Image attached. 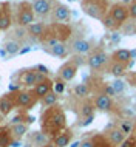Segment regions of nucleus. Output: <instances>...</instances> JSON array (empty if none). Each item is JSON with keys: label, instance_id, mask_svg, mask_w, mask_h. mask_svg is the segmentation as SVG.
<instances>
[{"label": "nucleus", "instance_id": "obj_1", "mask_svg": "<svg viewBox=\"0 0 136 147\" xmlns=\"http://www.w3.org/2000/svg\"><path fill=\"white\" fill-rule=\"evenodd\" d=\"M67 127V116L62 107L53 105L48 107L42 115V129L45 135H51L56 136L61 132H63Z\"/></svg>", "mask_w": 136, "mask_h": 147}, {"label": "nucleus", "instance_id": "obj_2", "mask_svg": "<svg viewBox=\"0 0 136 147\" xmlns=\"http://www.w3.org/2000/svg\"><path fill=\"white\" fill-rule=\"evenodd\" d=\"M81 8L83 14H87L91 19H96V20H102L107 11L110 9L107 5V0H82Z\"/></svg>", "mask_w": 136, "mask_h": 147}, {"label": "nucleus", "instance_id": "obj_3", "mask_svg": "<svg viewBox=\"0 0 136 147\" xmlns=\"http://www.w3.org/2000/svg\"><path fill=\"white\" fill-rule=\"evenodd\" d=\"M34 13H33V5L30 2H23L19 5V11H17V25L22 28H28L31 23H34Z\"/></svg>", "mask_w": 136, "mask_h": 147}, {"label": "nucleus", "instance_id": "obj_4", "mask_svg": "<svg viewBox=\"0 0 136 147\" xmlns=\"http://www.w3.org/2000/svg\"><path fill=\"white\" fill-rule=\"evenodd\" d=\"M45 78L46 76L40 74L36 68L23 70L20 73V76H19V79H20V85H25V87H36L39 82H42Z\"/></svg>", "mask_w": 136, "mask_h": 147}, {"label": "nucleus", "instance_id": "obj_5", "mask_svg": "<svg viewBox=\"0 0 136 147\" xmlns=\"http://www.w3.org/2000/svg\"><path fill=\"white\" fill-rule=\"evenodd\" d=\"M107 62H108V56H107V53L102 50L93 51V53L87 57V65H88L91 70H101L102 67L107 65Z\"/></svg>", "mask_w": 136, "mask_h": 147}, {"label": "nucleus", "instance_id": "obj_6", "mask_svg": "<svg viewBox=\"0 0 136 147\" xmlns=\"http://www.w3.org/2000/svg\"><path fill=\"white\" fill-rule=\"evenodd\" d=\"M108 14L111 16V17L114 19L116 22H119L122 25L124 22H127L130 19V14H129V6L124 5V3H114L113 6H110L108 9Z\"/></svg>", "mask_w": 136, "mask_h": 147}, {"label": "nucleus", "instance_id": "obj_7", "mask_svg": "<svg viewBox=\"0 0 136 147\" xmlns=\"http://www.w3.org/2000/svg\"><path fill=\"white\" fill-rule=\"evenodd\" d=\"M33 13L37 17H46L54 8V0H34L33 3Z\"/></svg>", "mask_w": 136, "mask_h": 147}, {"label": "nucleus", "instance_id": "obj_8", "mask_svg": "<svg viewBox=\"0 0 136 147\" xmlns=\"http://www.w3.org/2000/svg\"><path fill=\"white\" fill-rule=\"evenodd\" d=\"M51 14H53V20L56 23H61V25L67 23L70 20V16H71L70 8L67 5H63V3H56L53 11H51Z\"/></svg>", "mask_w": 136, "mask_h": 147}, {"label": "nucleus", "instance_id": "obj_9", "mask_svg": "<svg viewBox=\"0 0 136 147\" xmlns=\"http://www.w3.org/2000/svg\"><path fill=\"white\" fill-rule=\"evenodd\" d=\"M77 67L74 65L71 61L65 62L63 65L61 67V68L57 70V76L59 79H62L63 82H68V81H73V79L76 78V74H77Z\"/></svg>", "mask_w": 136, "mask_h": 147}, {"label": "nucleus", "instance_id": "obj_10", "mask_svg": "<svg viewBox=\"0 0 136 147\" xmlns=\"http://www.w3.org/2000/svg\"><path fill=\"white\" fill-rule=\"evenodd\" d=\"M93 104H94L96 110H99V112H102V113H108V112H111V109H113V99L110 96H107V94H104V93H99L98 96L94 98Z\"/></svg>", "mask_w": 136, "mask_h": 147}, {"label": "nucleus", "instance_id": "obj_11", "mask_svg": "<svg viewBox=\"0 0 136 147\" xmlns=\"http://www.w3.org/2000/svg\"><path fill=\"white\" fill-rule=\"evenodd\" d=\"M14 102L17 107H22V109H26V107H31L36 102V96L33 91H19L15 93V98H14Z\"/></svg>", "mask_w": 136, "mask_h": 147}, {"label": "nucleus", "instance_id": "obj_12", "mask_svg": "<svg viewBox=\"0 0 136 147\" xmlns=\"http://www.w3.org/2000/svg\"><path fill=\"white\" fill-rule=\"evenodd\" d=\"M13 19H11V13H9V3L5 2L0 5V31H6L9 30Z\"/></svg>", "mask_w": 136, "mask_h": 147}, {"label": "nucleus", "instance_id": "obj_13", "mask_svg": "<svg viewBox=\"0 0 136 147\" xmlns=\"http://www.w3.org/2000/svg\"><path fill=\"white\" fill-rule=\"evenodd\" d=\"M105 138H107V141L110 142L111 146H114V147H119L122 144V141L125 140V135H124L121 130L118 129V127H108V130H107V135H105Z\"/></svg>", "mask_w": 136, "mask_h": 147}, {"label": "nucleus", "instance_id": "obj_14", "mask_svg": "<svg viewBox=\"0 0 136 147\" xmlns=\"http://www.w3.org/2000/svg\"><path fill=\"white\" fill-rule=\"evenodd\" d=\"M50 91H53V81L48 79V78H45L42 82H39V84L34 87L33 93H34L36 99H42V98H45Z\"/></svg>", "mask_w": 136, "mask_h": 147}, {"label": "nucleus", "instance_id": "obj_15", "mask_svg": "<svg viewBox=\"0 0 136 147\" xmlns=\"http://www.w3.org/2000/svg\"><path fill=\"white\" fill-rule=\"evenodd\" d=\"M111 62L116 63H124V65H129L131 62V54L129 48H118L111 54Z\"/></svg>", "mask_w": 136, "mask_h": 147}, {"label": "nucleus", "instance_id": "obj_16", "mask_svg": "<svg viewBox=\"0 0 136 147\" xmlns=\"http://www.w3.org/2000/svg\"><path fill=\"white\" fill-rule=\"evenodd\" d=\"M71 50H73V53L83 56V54L91 51V43L85 39H76V40L71 42Z\"/></svg>", "mask_w": 136, "mask_h": 147}, {"label": "nucleus", "instance_id": "obj_17", "mask_svg": "<svg viewBox=\"0 0 136 147\" xmlns=\"http://www.w3.org/2000/svg\"><path fill=\"white\" fill-rule=\"evenodd\" d=\"M14 98H15V93H9L0 98V113L2 115H9V112L14 109L15 105Z\"/></svg>", "mask_w": 136, "mask_h": 147}, {"label": "nucleus", "instance_id": "obj_18", "mask_svg": "<svg viewBox=\"0 0 136 147\" xmlns=\"http://www.w3.org/2000/svg\"><path fill=\"white\" fill-rule=\"evenodd\" d=\"M46 33V25L42 22H34L28 26V34L33 39H43Z\"/></svg>", "mask_w": 136, "mask_h": 147}, {"label": "nucleus", "instance_id": "obj_19", "mask_svg": "<svg viewBox=\"0 0 136 147\" xmlns=\"http://www.w3.org/2000/svg\"><path fill=\"white\" fill-rule=\"evenodd\" d=\"M71 138H73V133H71V130H63L61 132L59 135H56L54 140H53V147H67L70 144Z\"/></svg>", "mask_w": 136, "mask_h": 147}, {"label": "nucleus", "instance_id": "obj_20", "mask_svg": "<svg viewBox=\"0 0 136 147\" xmlns=\"http://www.w3.org/2000/svg\"><path fill=\"white\" fill-rule=\"evenodd\" d=\"M127 68L129 67L127 65H124V63H116V62H111L110 65H108V68H107V73L111 74L113 78L116 79H121L124 74L127 73Z\"/></svg>", "mask_w": 136, "mask_h": 147}, {"label": "nucleus", "instance_id": "obj_21", "mask_svg": "<svg viewBox=\"0 0 136 147\" xmlns=\"http://www.w3.org/2000/svg\"><path fill=\"white\" fill-rule=\"evenodd\" d=\"M9 130H11V135H13L14 140H22V138L28 133V124H26V122L13 124V127H11Z\"/></svg>", "mask_w": 136, "mask_h": 147}, {"label": "nucleus", "instance_id": "obj_22", "mask_svg": "<svg viewBox=\"0 0 136 147\" xmlns=\"http://www.w3.org/2000/svg\"><path fill=\"white\" fill-rule=\"evenodd\" d=\"M48 53L54 57H67L68 56V48H67L65 43L61 42V43H56V45L50 47V48H48Z\"/></svg>", "mask_w": 136, "mask_h": 147}, {"label": "nucleus", "instance_id": "obj_23", "mask_svg": "<svg viewBox=\"0 0 136 147\" xmlns=\"http://www.w3.org/2000/svg\"><path fill=\"white\" fill-rule=\"evenodd\" d=\"M31 144H34V147H43L48 142V135H45L43 132H33L30 135Z\"/></svg>", "mask_w": 136, "mask_h": 147}, {"label": "nucleus", "instance_id": "obj_24", "mask_svg": "<svg viewBox=\"0 0 136 147\" xmlns=\"http://www.w3.org/2000/svg\"><path fill=\"white\" fill-rule=\"evenodd\" d=\"M116 127H118L125 136H130V135L135 132V122L131 121V119H121Z\"/></svg>", "mask_w": 136, "mask_h": 147}, {"label": "nucleus", "instance_id": "obj_25", "mask_svg": "<svg viewBox=\"0 0 136 147\" xmlns=\"http://www.w3.org/2000/svg\"><path fill=\"white\" fill-rule=\"evenodd\" d=\"M3 48H5L6 54H9V56H15V54H19V51H20V42L19 40H6L5 45H3Z\"/></svg>", "mask_w": 136, "mask_h": 147}, {"label": "nucleus", "instance_id": "obj_26", "mask_svg": "<svg viewBox=\"0 0 136 147\" xmlns=\"http://www.w3.org/2000/svg\"><path fill=\"white\" fill-rule=\"evenodd\" d=\"M94 104L91 101H83L82 105H81V110H79V115L81 118H88V116H93L94 115Z\"/></svg>", "mask_w": 136, "mask_h": 147}, {"label": "nucleus", "instance_id": "obj_27", "mask_svg": "<svg viewBox=\"0 0 136 147\" xmlns=\"http://www.w3.org/2000/svg\"><path fill=\"white\" fill-rule=\"evenodd\" d=\"M101 22H102V25L105 26L107 30H110V31H118L119 28H121V23L116 22V20H114L113 17H111V16H110L108 13L104 16V19H102Z\"/></svg>", "mask_w": 136, "mask_h": 147}, {"label": "nucleus", "instance_id": "obj_28", "mask_svg": "<svg viewBox=\"0 0 136 147\" xmlns=\"http://www.w3.org/2000/svg\"><path fill=\"white\" fill-rule=\"evenodd\" d=\"M14 141L11 130L0 129V147H11V142Z\"/></svg>", "mask_w": 136, "mask_h": 147}, {"label": "nucleus", "instance_id": "obj_29", "mask_svg": "<svg viewBox=\"0 0 136 147\" xmlns=\"http://www.w3.org/2000/svg\"><path fill=\"white\" fill-rule=\"evenodd\" d=\"M73 93H74L76 98L85 99V98H88V94H90V88H88L87 84H77V85H74Z\"/></svg>", "mask_w": 136, "mask_h": 147}, {"label": "nucleus", "instance_id": "obj_30", "mask_svg": "<svg viewBox=\"0 0 136 147\" xmlns=\"http://www.w3.org/2000/svg\"><path fill=\"white\" fill-rule=\"evenodd\" d=\"M121 33L124 36H135L136 34V22L127 20L121 25Z\"/></svg>", "mask_w": 136, "mask_h": 147}, {"label": "nucleus", "instance_id": "obj_31", "mask_svg": "<svg viewBox=\"0 0 136 147\" xmlns=\"http://www.w3.org/2000/svg\"><path fill=\"white\" fill-rule=\"evenodd\" d=\"M57 99H59L57 94H56L54 91H50V93H48L45 98H42V104L48 109V107H53V105L57 104Z\"/></svg>", "mask_w": 136, "mask_h": 147}, {"label": "nucleus", "instance_id": "obj_32", "mask_svg": "<svg viewBox=\"0 0 136 147\" xmlns=\"http://www.w3.org/2000/svg\"><path fill=\"white\" fill-rule=\"evenodd\" d=\"M111 87H113V90L116 91V94H121L125 91V82L121 81V79H114V81L111 82Z\"/></svg>", "mask_w": 136, "mask_h": 147}, {"label": "nucleus", "instance_id": "obj_33", "mask_svg": "<svg viewBox=\"0 0 136 147\" xmlns=\"http://www.w3.org/2000/svg\"><path fill=\"white\" fill-rule=\"evenodd\" d=\"M53 91L56 94H61L65 91V82L62 81V79H57V81L53 82Z\"/></svg>", "mask_w": 136, "mask_h": 147}, {"label": "nucleus", "instance_id": "obj_34", "mask_svg": "<svg viewBox=\"0 0 136 147\" xmlns=\"http://www.w3.org/2000/svg\"><path fill=\"white\" fill-rule=\"evenodd\" d=\"M135 146H136V138L130 135V136H127L125 140L122 141V144L119 147H135Z\"/></svg>", "mask_w": 136, "mask_h": 147}, {"label": "nucleus", "instance_id": "obj_35", "mask_svg": "<svg viewBox=\"0 0 136 147\" xmlns=\"http://www.w3.org/2000/svg\"><path fill=\"white\" fill-rule=\"evenodd\" d=\"M71 62H73L74 65L79 68L81 65H83V63H87V59L83 57V56H81V54H76V56H74L73 59H71Z\"/></svg>", "mask_w": 136, "mask_h": 147}, {"label": "nucleus", "instance_id": "obj_36", "mask_svg": "<svg viewBox=\"0 0 136 147\" xmlns=\"http://www.w3.org/2000/svg\"><path fill=\"white\" fill-rule=\"evenodd\" d=\"M129 14H130V19H136V0L129 5Z\"/></svg>", "mask_w": 136, "mask_h": 147}, {"label": "nucleus", "instance_id": "obj_37", "mask_svg": "<svg viewBox=\"0 0 136 147\" xmlns=\"http://www.w3.org/2000/svg\"><path fill=\"white\" fill-rule=\"evenodd\" d=\"M93 121H94V115H93V116H88V118H82V121L79 122V125H81V127H87V125H90Z\"/></svg>", "mask_w": 136, "mask_h": 147}, {"label": "nucleus", "instance_id": "obj_38", "mask_svg": "<svg viewBox=\"0 0 136 147\" xmlns=\"http://www.w3.org/2000/svg\"><path fill=\"white\" fill-rule=\"evenodd\" d=\"M104 88H105V91H104V94H107V96H116V91L113 90V87H111V84H107L105 87H104Z\"/></svg>", "mask_w": 136, "mask_h": 147}, {"label": "nucleus", "instance_id": "obj_39", "mask_svg": "<svg viewBox=\"0 0 136 147\" xmlns=\"http://www.w3.org/2000/svg\"><path fill=\"white\" fill-rule=\"evenodd\" d=\"M81 147H98V144H96V140H85L81 141Z\"/></svg>", "mask_w": 136, "mask_h": 147}, {"label": "nucleus", "instance_id": "obj_40", "mask_svg": "<svg viewBox=\"0 0 136 147\" xmlns=\"http://www.w3.org/2000/svg\"><path fill=\"white\" fill-rule=\"evenodd\" d=\"M20 84H9L8 85V91H9V93H19V91H20Z\"/></svg>", "mask_w": 136, "mask_h": 147}, {"label": "nucleus", "instance_id": "obj_41", "mask_svg": "<svg viewBox=\"0 0 136 147\" xmlns=\"http://www.w3.org/2000/svg\"><path fill=\"white\" fill-rule=\"evenodd\" d=\"M36 70L39 71L40 74H43V76H46L48 73H50V70H48V67H45V65H42V63H39L37 67H36Z\"/></svg>", "mask_w": 136, "mask_h": 147}, {"label": "nucleus", "instance_id": "obj_42", "mask_svg": "<svg viewBox=\"0 0 136 147\" xmlns=\"http://www.w3.org/2000/svg\"><path fill=\"white\" fill-rule=\"evenodd\" d=\"M31 51V47H23V48H20V51H19V54H26V53H30Z\"/></svg>", "mask_w": 136, "mask_h": 147}, {"label": "nucleus", "instance_id": "obj_43", "mask_svg": "<svg viewBox=\"0 0 136 147\" xmlns=\"http://www.w3.org/2000/svg\"><path fill=\"white\" fill-rule=\"evenodd\" d=\"M130 84H131V85H133L135 88H136V73H133V74L130 76Z\"/></svg>", "mask_w": 136, "mask_h": 147}, {"label": "nucleus", "instance_id": "obj_44", "mask_svg": "<svg viewBox=\"0 0 136 147\" xmlns=\"http://www.w3.org/2000/svg\"><path fill=\"white\" fill-rule=\"evenodd\" d=\"M130 54H131V61H135V59H136V48L130 50Z\"/></svg>", "mask_w": 136, "mask_h": 147}, {"label": "nucleus", "instance_id": "obj_45", "mask_svg": "<svg viewBox=\"0 0 136 147\" xmlns=\"http://www.w3.org/2000/svg\"><path fill=\"white\" fill-rule=\"evenodd\" d=\"M71 147H81V141H76V142H73V144H71Z\"/></svg>", "mask_w": 136, "mask_h": 147}, {"label": "nucleus", "instance_id": "obj_46", "mask_svg": "<svg viewBox=\"0 0 136 147\" xmlns=\"http://www.w3.org/2000/svg\"><path fill=\"white\" fill-rule=\"evenodd\" d=\"M131 2H133V0H122V3H124V5H127V6H129V3H131Z\"/></svg>", "mask_w": 136, "mask_h": 147}, {"label": "nucleus", "instance_id": "obj_47", "mask_svg": "<svg viewBox=\"0 0 136 147\" xmlns=\"http://www.w3.org/2000/svg\"><path fill=\"white\" fill-rule=\"evenodd\" d=\"M0 54H2V56H3V57H5V56H6V51H5V48H2V50H0Z\"/></svg>", "mask_w": 136, "mask_h": 147}, {"label": "nucleus", "instance_id": "obj_48", "mask_svg": "<svg viewBox=\"0 0 136 147\" xmlns=\"http://www.w3.org/2000/svg\"><path fill=\"white\" fill-rule=\"evenodd\" d=\"M102 147H114V146H111V144H110V142H108V141H107V142H105V144H104Z\"/></svg>", "mask_w": 136, "mask_h": 147}, {"label": "nucleus", "instance_id": "obj_49", "mask_svg": "<svg viewBox=\"0 0 136 147\" xmlns=\"http://www.w3.org/2000/svg\"><path fill=\"white\" fill-rule=\"evenodd\" d=\"M70 2H74V0H70Z\"/></svg>", "mask_w": 136, "mask_h": 147}, {"label": "nucleus", "instance_id": "obj_50", "mask_svg": "<svg viewBox=\"0 0 136 147\" xmlns=\"http://www.w3.org/2000/svg\"><path fill=\"white\" fill-rule=\"evenodd\" d=\"M107 2H108V0H107Z\"/></svg>", "mask_w": 136, "mask_h": 147}, {"label": "nucleus", "instance_id": "obj_51", "mask_svg": "<svg viewBox=\"0 0 136 147\" xmlns=\"http://www.w3.org/2000/svg\"><path fill=\"white\" fill-rule=\"evenodd\" d=\"M135 147H136V146H135Z\"/></svg>", "mask_w": 136, "mask_h": 147}]
</instances>
